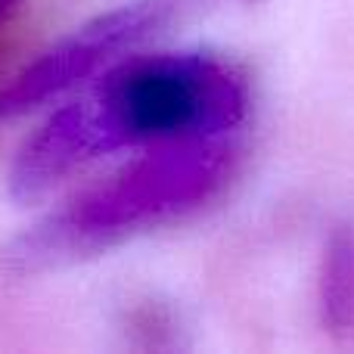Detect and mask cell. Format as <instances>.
Segmentation results:
<instances>
[{
  "label": "cell",
  "instance_id": "obj_1",
  "mask_svg": "<svg viewBox=\"0 0 354 354\" xmlns=\"http://www.w3.org/2000/svg\"><path fill=\"white\" fill-rule=\"evenodd\" d=\"M245 112V75L214 53H159L122 62L22 143L10 171V196L31 205L87 162L115 149L230 137Z\"/></svg>",
  "mask_w": 354,
  "mask_h": 354
},
{
  "label": "cell",
  "instance_id": "obj_2",
  "mask_svg": "<svg viewBox=\"0 0 354 354\" xmlns=\"http://www.w3.org/2000/svg\"><path fill=\"white\" fill-rule=\"evenodd\" d=\"M233 165L236 147L227 137L149 147L140 159L12 236L3 264L25 277L97 258L218 199Z\"/></svg>",
  "mask_w": 354,
  "mask_h": 354
},
{
  "label": "cell",
  "instance_id": "obj_3",
  "mask_svg": "<svg viewBox=\"0 0 354 354\" xmlns=\"http://www.w3.org/2000/svg\"><path fill=\"white\" fill-rule=\"evenodd\" d=\"M183 3L187 0H128L84 22L0 87V118L25 115L35 106L100 75L118 53L137 47L143 37L162 28Z\"/></svg>",
  "mask_w": 354,
  "mask_h": 354
},
{
  "label": "cell",
  "instance_id": "obj_4",
  "mask_svg": "<svg viewBox=\"0 0 354 354\" xmlns=\"http://www.w3.org/2000/svg\"><path fill=\"white\" fill-rule=\"evenodd\" d=\"M320 314L330 333H348L354 326V233L336 227L324 252L320 274Z\"/></svg>",
  "mask_w": 354,
  "mask_h": 354
},
{
  "label": "cell",
  "instance_id": "obj_5",
  "mask_svg": "<svg viewBox=\"0 0 354 354\" xmlns=\"http://www.w3.org/2000/svg\"><path fill=\"white\" fill-rule=\"evenodd\" d=\"M19 3H22V0H0V22H6V19L16 12Z\"/></svg>",
  "mask_w": 354,
  "mask_h": 354
}]
</instances>
